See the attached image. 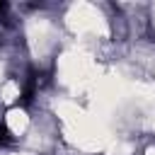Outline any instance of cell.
<instances>
[{
  "label": "cell",
  "instance_id": "6da1fadb",
  "mask_svg": "<svg viewBox=\"0 0 155 155\" xmlns=\"http://www.w3.org/2000/svg\"><path fill=\"white\" fill-rule=\"evenodd\" d=\"M10 143H12L10 131H7V128H0V145H10Z\"/></svg>",
  "mask_w": 155,
  "mask_h": 155
}]
</instances>
